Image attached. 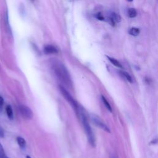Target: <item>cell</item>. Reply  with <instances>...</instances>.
<instances>
[{
	"label": "cell",
	"instance_id": "obj_1",
	"mask_svg": "<svg viewBox=\"0 0 158 158\" xmlns=\"http://www.w3.org/2000/svg\"><path fill=\"white\" fill-rule=\"evenodd\" d=\"M52 69L57 78L61 80L67 86H71L72 80L69 73L65 67L60 62H54L52 65Z\"/></svg>",
	"mask_w": 158,
	"mask_h": 158
},
{
	"label": "cell",
	"instance_id": "obj_2",
	"mask_svg": "<svg viewBox=\"0 0 158 158\" xmlns=\"http://www.w3.org/2000/svg\"><path fill=\"white\" fill-rule=\"evenodd\" d=\"M79 114L80 115V118L83 123V128L85 129V133L86 134L87 136V138L88 140V142L89 143V144L92 146H95V138H94V135L93 134L92 128H91L88 121V118L87 117L86 115V114H85V112H83V109L80 110L79 109Z\"/></svg>",
	"mask_w": 158,
	"mask_h": 158
},
{
	"label": "cell",
	"instance_id": "obj_3",
	"mask_svg": "<svg viewBox=\"0 0 158 158\" xmlns=\"http://www.w3.org/2000/svg\"><path fill=\"white\" fill-rule=\"evenodd\" d=\"M60 91L62 93V94L63 95L64 98L68 102H69L70 104V105L77 110H78V106H77V104L76 102V101H75V99L72 98V96H71V94L69 93V91L62 86H60L59 87Z\"/></svg>",
	"mask_w": 158,
	"mask_h": 158
},
{
	"label": "cell",
	"instance_id": "obj_4",
	"mask_svg": "<svg viewBox=\"0 0 158 158\" xmlns=\"http://www.w3.org/2000/svg\"><path fill=\"white\" fill-rule=\"evenodd\" d=\"M90 117L92 122L94 125H96L98 127H99L100 128L102 129L103 130L107 132H110V129L108 128L106 124L103 122V120L99 117H98L95 114H91Z\"/></svg>",
	"mask_w": 158,
	"mask_h": 158
},
{
	"label": "cell",
	"instance_id": "obj_5",
	"mask_svg": "<svg viewBox=\"0 0 158 158\" xmlns=\"http://www.w3.org/2000/svg\"><path fill=\"white\" fill-rule=\"evenodd\" d=\"M19 112H20L21 115L24 118L30 120L33 118V112H32L31 109L30 107H28V106L22 104L19 106Z\"/></svg>",
	"mask_w": 158,
	"mask_h": 158
},
{
	"label": "cell",
	"instance_id": "obj_6",
	"mask_svg": "<svg viewBox=\"0 0 158 158\" xmlns=\"http://www.w3.org/2000/svg\"><path fill=\"white\" fill-rule=\"evenodd\" d=\"M44 52L45 54H56L58 52L57 49L52 45H47L44 48Z\"/></svg>",
	"mask_w": 158,
	"mask_h": 158
},
{
	"label": "cell",
	"instance_id": "obj_7",
	"mask_svg": "<svg viewBox=\"0 0 158 158\" xmlns=\"http://www.w3.org/2000/svg\"><path fill=\"white\" fill-rule=\"evenodd\" d=\"M6 112L7 116L9 118V119L10 120H13V118H14L13 110L10 105H7L6 106Z\"/></svg>",
	"mask_w": 158,
	"mask_h": 158
},
{
	"label": "cell",
	"instance_id": "obj_8",
	"mask_svg": "<svg viewBox=\"0 0 158 158\" xmlns=\"http://www.w3.org/2000/svg\"><path fill=\"white\" fill-rule=\"evenodd\" d=\"M109 17L112 18L115 21V22H120L121 21V17L118 14H116L115 12H109Z\"/></svg>",
	"mask_w": 158,
	"mask_h": 158
},
{
	"label": "cell",
	"instance_id": "obj_9",
	"mask_svg": "<svg viewBox=\"0 0 158 158\" xmlns=\"http://www.w3.org/2000/svg\"><path fill=\"white\" fill-rule=\"evenodd\" d=\"M106 57L108 59V60L111 62V64H112L114 65H115L117 67L123 68L122 64L117 59H115L114 58H112V57H109V56H106Z\"/></svg>",
	"mask_w": 158,
	"mask_h": 158
},
{
	"label": "cell",
	"instance_id": "obj_10",
	"mask_svg": "<svg viewBox=\"0 0 158 158\" xmlns=\"http://www.w3.org/2000/svg\"><path fill=\"white\" fill-rule=\"evenodd\" d=\"M17 142L21 148H24L26 146V141L25 139L21 136H18L17 138Z\"/></svg>",
	"mask_w": 158,
	"mask_h": 158
},
{
	"label": "cell",
	"instance_id": "obj_11",
	"mask_svg": "<svg viewBox=\"0 0 158 158\" xmlns=\"http://www.w3.org/2000/svg\"><path fill=\"white\" fill-rule=\"evenodd\" d=\"M101 98H102V102H103L104 106H105L106 107L107 109V110H108L109 111H110V112H112V107H111L110 104L109 103L108 101L106 99V98L104 96H102V95L101 96Z\"/></svg>",
	"mask_w": 158,
	"mask_h": 158
},
{
	"label": "cell",
	"instance_id": "obj_12",
	"mask_svg": "<svg viewBox=\"0 0 158 158\" xmlns=\"http://www.w3.org/2000/svg\"><path fill=\"white\" fill-rule=\"evenodd\" d=\"M129 33L134 36H136L139 35V29L136 27H133L131 28H130V30H129Z\"/></svg>",
	"mask_w": 158,
	"mask_h": 158
},
{
	"label": "cell",
	"instance_id": "obj_13",
	"mask_svg": "<svg viewBox=\"0 0 158 158\" xmlns=\"http://www.w3.org/2000/svg\"><path fill=\"white\" fill-rule=\"evenodd\" d=\"M137 12L136 10L133 8H130L128 10V15L130 18H133L136 16Z\"/></svg>",
	"mask_w": 158,
	"mask_h": 158
},
{
	"label": "cell",
	"instance_id": "obj_14",
	"mask_svg": "<svg viewBox=\"0 0 158 158\" xmlns=\"http://www.w3.org/2000/svg\"><path fill=\"white\" fill-rule=\"evenodd\" d=\"M120 73L122 75V77H123L127 81H128L129 82L131 83L132 82V78L131 77V76L126 72H123V71H120Z\"/></svg>",
	"mask_w": 158,
	"mask_h": 158
},
{
	"label": "cell",
	"instance_id": "obj_15",
	"mask_svg": "<svg viewBox=\"0 0 158 158\" xmlns=\"http://www.w3.org/2000/svg\"><path fill=\"white\" fill-rule=\"evenodd\" d=\"M6 154L4 149V148L1 143H0V158H6Z\"/></svg>",
	"mask_w": 158,
	"mask_h": 158
},
{
	"label": "cell",
	"instance_id": "obj_16",
	"mask_svg": "<svg viewBox=\"0 0 158 158\" xmlns=\"http://www.w3.org/2000/svg\"><path fill=\"white\" fill-rule=\"evenodd\" d=\"M4 98L0 96V112L2 111L3 106H4Z\"/></svg>",
	"mask_w": 158,
	"mask_h": 158
},
{
	"label": "cell",
	"instance_id": "obj_17",
	"mask_svg": "<svg viewBox=\"0 0 158 158\" xmlns=\"http://www.w3.org/2000/svg\"><path fill=\"white\" fill-rule=\"evenodd\" d=\"M96 17L98 20H104V17H103V15H102L101 13H98V14L96 15Z\"/></svg>",
	"mask_w": 158,
	"mask_h": 158
},
{
	"label": "cell",
	"instance_id": "obj_18",
	"mask_svg": "<svg viewBox=\"0 0 158 158\" xmlns=\"http://www.w3.org/2000/svg\"><path fill=\"white\" fill-rule=\"evenodd\" d=\"M107 21H108V22L112 25V26H114L115 25V21L112 19V18H110V17H109V18L107 19Z\"/></svg>",
	"mask_w": 158,
	"mask_h": 158
},
{
	"label": "cell",
	"instance_id": "obj_19",
	"mask_svg": "<svg viewBox=\"0 0 158 158\" xmlns=\"http://www.w3.org/2000/svg\"><path fill=\"white\" fill-rule=\"evenodd\" d=\"M4 130L0 127V138H4Z\"/></svg>",
	"mask_w": 158,
	"mask_h": 158
},
{
	"label": "cell",
	"instance_id": "obj_20",
	"mask_svg": "<svg viewBox=\"0 0 158 158\" xmlns=\"http://www.w3.org/2000/svg\"><path fill=\"white\" fill-rule=\"evenodd\" d=\"M26 158H31V157H30V156H26Z\"/></svg>",
	"mask_w": 158,
	"mask_h": 158
},
{
	"label": "cell",
	"instance_id": "obj_21",
	"mask_svg": "<svg viewBox=\"0 0 158 158\" xmlns=\"http://www.w3.org/2000/svg\"><path fill=\"white\" fill-rule=\"evenodd\" d=\"M31 1H32V2H35V1H36V0H31Z\"/></svg>",
	"mask_w": 158,
	"mask_h": 158
},
{
	"label": "cell",
	"instance_id": "obj_22",
	"mask_svg": "<svg viewBox=\"0 0 158 158\" xmlns=\"http://www.w3.org/2000/svg\"><path fill=\"white\" fill-rule=\"evenodd\" d=\"M128 1H130V2H131V1H132L133 0H128Z\"/></svg>",
	"mask_w": 158,
	"mask_h": 158
},
{
	"label": "cell",
	"instance_id": "obj_23",
	"mask_svg": "<svg viewBox=\"0 0 158 158\" xmlns=\"http://www.w3.org/2000/svg\"><path fill=\"white\" fill-rule=\"evenodd\" d=\"M6 158H8V157H6Z\"/></svg>",
	"mask_w": 158,
	"mask_h": 158
}]
</instances>
